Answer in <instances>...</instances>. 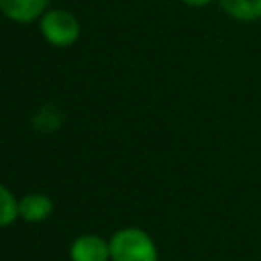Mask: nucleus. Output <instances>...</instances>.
Listing matches in <instances>:
<instances>
[{
    "mask_svg": "<svg viewBox=\"0 0 261 261\" xmlns=\"http://www.w3.org/2000/svg\"><path fill=\"white\" fill-rule=\"evenodd\" d=\"M16 218H18V200L4 184H0V228L10 226Z\"/></svg>",
    "mask_w": 261,
    "mask_h": 261,
    "instance_id": "7",
    "label": "nucleus"
},
{
    "mask_svg": "<svg viewBox=\"0 0 261 261\" xmlns=\"http://www.w3.org/2000/svg\"><path fill=\"white\" fill-rule=\"evenodd\" d=\"M69 261H110V243L94 232L80 234L69 245Z\"/></svg>",
    "mask_w": 261,
    "mask_h": 261,
    "instance_id": "3",
    "label": "nucleus"
},
{
    "mask_svg": "<svg viewBox=\"0 0 261 261\" xmlns=\"http://www.w3.org/2000/svg\"><path fill=\"white\" fill-rule=\"evenodd\" d=\"M218 4L239 22H253L261 18V0H218Z\"/></svg>",
    "mask_w": 261,
    "mask_h": 261,
    "instance_id": "6",
    "label": "nucleus"
},
{
    "mask_svg": "<svg viewBox=\"0 0 261 261\" xmlns=\"http://www.w3.org/2000/svg\"><path fill=\"white\" fill-rule=\"evenodd\" d=\"M41 33L55 47H69L80 37V22L67 10H47L41 16Z\"/></svg>",
    "mask_w": 261,
    "mask_h": 261,
    "instance_id": "2",
    "label": "nucleus"
},
{
    "mask_svg": "<svg viewBox=\"0 0 261 261\" xmlns=\"http://www.w3.org/2000/svg\"><path fill=\"white\" fill-rule=\"evenodd\" d=\"M184 4H188V6H192V8H202V6H208L212 0H181Z\"/></svg>",
    "mask_w": 261,
    "mask_h": 261,
    "instance_id": "8",
    "label": "nucleus"
},
{
    "mask_svg": "<svg viewBox=\"0 0 261 261\" xmlns=\"http://www.w3.org/2000/svg\"><path fill=\"white\" fill-rule=\"evenodd\" d=\"M51 214H53V202L47 194L31 192L18 200V218H22L24 222L39 224L45 222Z\"/></svg>",
    "mask_w": 261,
    "mask_h": 261,
    "instance_id": "4",
    "label": "nucleus"
},
{
    "mask_svg": "<svg viewBox=\"0 0 261 261\" xmlns=\"http://www.w3.org/2000/svg\"><path fill=\"white\" fill-rule=\"evenodd\" d=\"M47 0H0V12L14 22H33L47 10Z\"/></svg>",
    "mask_w": 261,
    "mask_h": 261,
    "instance_id": "5",
    "label": "nucleus"
},
{
    "mask_svg": "<svg viewBox=\"0 0 261 261\" xmlns=\"http://www.w3.org/2000/svg\"><path fill=\"white\" fill-rule=\"evenodd\" d=\"M110 261H159L153 237L139 226L118 228L110 239Z\"/></svg>",
    "mask_w": 261,
    "mask_h": 261,
    "instance_id": "1",
    "label": "nucleus"
}]
</instances>
